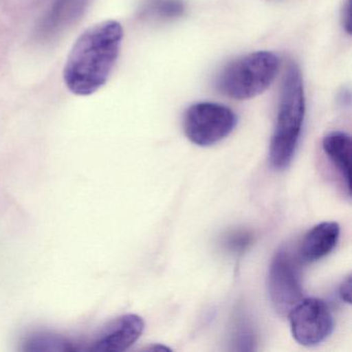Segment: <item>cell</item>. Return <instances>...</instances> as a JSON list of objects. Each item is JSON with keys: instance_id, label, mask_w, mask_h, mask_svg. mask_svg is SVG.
Returning <instances> with one entry per match:
<instances>
[{"instance_id": "5b68a950", "label": "cell", "mask_w": 352, "mask_h": 352, "mask_svg": "<svg viewBox=\"0 0 352 352\" xmlns=\"http://www.w3.org/2000/svg\"><path fill=\"white\" fill-rule=\"evenodd\" d=\"M287 316L292 336L300 345H319L333 333V315L320 298H302Z\"/></svg>"}, {"instance_id": "7a4b0ae2", "label": "cell", "mask_w": 352, "mask_h": 352, "mask_svg": "<svg viewBox=\"0 0 352 352\" xmlns=\"http://www.w3.org/2000/svg\"><path fill=\"white\" fill-rule=\"evenodd\" d=\"M306 114L304 80L298 63L287 65L281 90L277 118L270 144V164L276 170L287 168L296 152Z\"/></svg>"}, {"instance_id": "30bf717a", "label": "cell", "mask_w": 352, "mask_h": 352, "mask_svg": "<svg viewBox=\"0 0 352 352\" xmlns=\"http://www.w3.org/2000/svg\"><path fill=\"white\" fill-rule=\"evenodd\" d=\"M87 0H55L40 26L43 36H50L73 21L85 8Z\"/></svg>"}, {"instance_id": "9c48e42d", "label": "cell", "mask_w": 352, "mask_h": 352, "mask_svg": "<svg viewBox=\"0 0 352 352\" xmlns=\"http://www.w3.org/2000/svg\"><path fill=\"white\" fill-rule=\"evenodd\" d=\"M351 146V138L343 131H333L327 133L322 141L323 151L341 175L349 195L351 192V187H350Z\"/></svg>"}, {"instance_id": "8fae6325", "label": "cell", "mask_w": 352, "mask_h": 352, "mask_svg": "<svg viewBox=\"0 0 352 352\" xmlns=\"http://www.w3.org/2000/svg\"><path fill=\"white\" fill-rule=\"evenodd\" d=\"M186 12L183 0H145L140 15L152 22H170L182 17Z\"/></svg>"}, {"instance_id": "6da1fadb", "label": "cell", "mask_w": 352, "mask_h": 352, "mask_svg": "<svg viewBox=\"0 0 352 352\" xmlns=\"http://www.w3.org/2000/svg\"><path fill=\"white\" fill-rule=\"evenodd\" d=\"M122 40V25L115 20L100 22L85 30L76 41L63 69V80L69 91L88 96L106 85Z\"/></svg>"}, {"instance_id": "3957f363", "label": "cell", "mask_w": 352, "mask_h": 352, "mask_svg": "<svg viewBox=\"0 0 352 352\" xmlns=\"http://www.w3.org/2000/svg\"><path fill=\"white\" fill-rule=\"evenodd\" d=\"M279 65V57L275 53H250L226 65L216 79V87L232 100L256 98L273 83Z\"/></svg>"}, {"instance_id": "8992f818", "label": "cell", "mask_w": 352, "mask_h": 352, "mask_svg": "<svg viewBox=\"0 0 352 352\" xmlns=\"http://www.w3.org/2000/svg\"><path fill=\"white\" fill-rule=\"evenodd\" d=\"M270 300L280 315H288L304 298L298 263L287 250L280 249L270 265L267 275Z\"/></svg>"}, {"instance_id": "7c38bea8", "label": "cell", "mask_w": 352, "mask_h": 352, "mask_svg": "<svg viewBox=\"0 0 352 352\" xmlns=\"http://www.w3.org/2000/svg\"><path fill=\"white\" fill-rule=\"evenodd\" d=\"M342 25L346 34H351V0H345L341 11Z\"/></svg>"}, {"instance_id": "277c9868", "label": "cell", "mask_w": 352, "mask_h": 352, "mask_svg": "<svg viewBox=\"0 0 352 352\" xmlns=\"http://www.w3.org/2000/svg\"><path fill=\"white\" fill-rule=\"evenodd\" d=\"M236 124V114L228 107L209 102L189 107L183 120L185 135L201 147L215 145L226 139Z\"/></svg>"}, {"instance_id": "ba28073f", "label": "cell", "mask_w": 352, "mask_h": 352, "mask_svg": "<svg viewBox=\"0 0 352 352\" xmlns=\"http://www.w3.org/2000/svg\"><path fill=\"white\" fill-rule=\"evenodd\" d=\"M340 226L337 222L325 221L315 226L307 232L300 246V261L314 263L327 256L337 246Z\"/></svg>"}, {"instance_id": "4fadbf2b", "label": "cell", "mask_w": 352, "mask_h": 352, "mask_svg": "<svg viewBox=\"0 0 352 352\" xmlns=\"http://www.w3.org/2000/svg\"><path fill=\"white\" fill-rule=\"evenodd\" d=\"M340 296L344 302L351 304V276H348L340 286Z\"/></svg>"}, {"instance_id": "52a82bcc", "label": "cell", "mask_w": 352, "mask_h": 352, "mask_svg": "<svg viewBox=\"0 0 352 352\" xmlns=\"http://www.w3.org/2000/svg\"><path fill=\"white\" fill-rule=\"evenodd\" d=\"M145 323L139 315L126 314L111 321L96 336L89 350L121 352L129 349L141 337Z\"/></svg>"}]
</instances>
